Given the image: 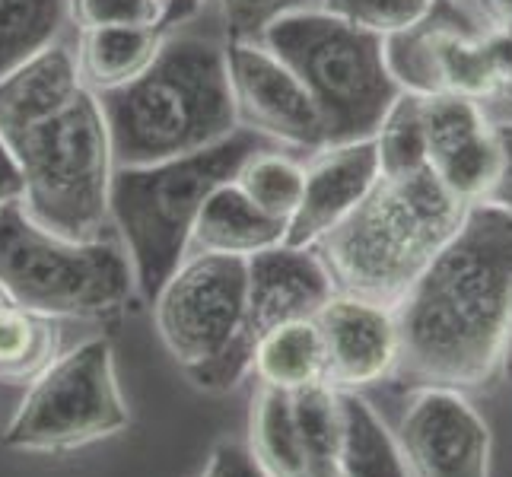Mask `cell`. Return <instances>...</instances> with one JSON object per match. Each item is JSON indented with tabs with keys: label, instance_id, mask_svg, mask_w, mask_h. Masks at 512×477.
Segmentation results:
<instances>
[{
	"label": "cell",
	"instance_id": "6da1fadb",
	"mask_svg": "<svg viewBox=\"0 0 512 477\" xmlns=\"http://www.w3.org/2000/svg\"><path fill=\"white\" fill-rule=\"evenodd\" d=\"M401 388L484 392L512 344V214L471 204L458 233L395 306Z\"/></svg>",
	"mask_w": 512,
	"mask_h": 477
},
{
	"label": "cell",
	"instance_id": "7a4b0ae2",
	"mask_svg": "<svg viewBox=\"0 0 512 477\" xmlns=\"http://www.w3.org/2000/svg\"><path fill=\"white\" fill-rule=\"evenodd\" d=\"M118 166H147L207 150L236 134L226 42L166 32L156 61L125 90L99 96Z\"/></svg>",
	"mask_w": 512,
	"mask_h": 477
},
{
	"label": "cell",
	"instance_id": "3957f363",
	"mask_svg": "<svg viewBox=\"0 0 512 477\" xmlns=\"http://www.w3.org/2000/svg\"><path fill=\"white\" fill-rule=\"evenodd\" d=\"M468 207L430 169L379 179L357 210L312 249L338 293L395 309L458 233Z\"/></svg>",
	"mask_w": 512,
	"mask_h": 477
},
{
	"label": "cell",
	"instance_id": "277c9868",
	"mask_svg": "<svg viewBox=\"0 0 512 477\" xmlns=\"http://www.w3.org/2000/svg\"><path fill=\"white\" fill-rule=\"evenodd\" d=\"M264 144L268 140L255 131L239 128L198 153L115 169L109 223L131 261L137 296L153 303V296L188 258L191 229L207 194L223 182H233L242 159Z\"/></svg>",
	"mask_w": 512,
	"mask_h": 477
},
{
	"label": "cell",
	"instance_id": "5b68a950",
	"mask_svg": "<svg viewBox=\"0 0 512 477\" xmlns=\"http://www.w3.org/2000/svg\"><path fill=\"white\" fill-rule=\"evenodd\" d=\"M23 172V214L51 233L90 242L112 233L115 150L99 96L83 90L64 112L7 140Z\"/></svg>",
	"mask_w": 512,
	"mask_h": 477
},
{
	"label": "cell",
	"instance_id": "8992f818",
	"mask_svg": "<svg viewBox=\"0 0 512 477\" xmlns=\"http://www.w3.org/2000/svg\"><path fill=\"white\" fill-rule=\"evenodd\" d=\"M261 42L303 80L322 115L325 144L373 137L401 96L385 64V39L319 4L280 16Z\"/></svg>",
	"mask_w": 512,
	"mask_h": 477
},
{
	"label": "cell",
	"instance_id": "52a82bcc",
	"mask_svg": "<svg viewBox=\"0 0 512 477\" xmlns=\"http://www.w3.org/2000/svg\"><path fill=\"white\" fill-rule=\"evenodd\" d=\"M0 290L51 318H109L137 293L115 233L67 239L29 220L20 204L0 210Z\"/></svg>",
	"mask_w": 512,
	"mask_h": 477
},
{
	"label": "cell",
	"instance_id": "ba28073f",
	"mask_svg": "<svg viewBox=\"0 0 512 477\" xmlns=\"http://www.w3.org/2000/svg\"><path fill=\"white\" fill-rule=\"evenodd\" d=\"M131 423L121 395L115 353L105 338L64 350L39 379L26 385L20 408L4 430L16 452H74L121 433Z\"/></svg>",
	"mask_w": 512,
	"mask_h": 477
},
{
	"label": "cell",
	"instance_id": "9c48e42d",
	"mask_svg": "<svg viewBox=\"0 0 512 477\" xmlns=\"http://www.w3.org/2000/svg\"><path fill=\"white\" fill-rule=\"evenodd\" d=\"M338 293L334 280L315 249L296 245H274L268 252L249 258V296H245V318L217 360L185 369V376L204 392L223 395L252 376V360L258 341L271 328L293 322V318H315L328 299Z\"/></svg>",
	"mask_w": 512,
	"mask_h": 477
},
{
	"label": "cell",
	"instance_id": "30bf717a",
	"mask_svg": "<svg viewBox=\"0 0 512 477\" xmlns=\"http://www.w3.org/2000/svg\"><path fill=\"white\" fill-rule=\"evenodd\" d=\"M249 296V261L191 252L153 296L156 331L182 369L204 366L236 341Z\"/></svg>",
	"mask_w": 512,
	"mask_h": 477
},
{
	"label": "cell",
	"instance_id": "8fae6325",
	"mask_svg": "<svg viewBox=\"0 0 512 477\" xmlns=\"http://www.w3.org/2000/svg\"><path fill=\"white\" fill-rule=\"evenodd\" d=\"M395 436L411 477H490V427L458 388H411Z\"/></svg>",
	"mask_w": 512,
	"mask_h": 477
},
{
	"label": "cell",
	"instance_id": "7c38bea8",
	"mask_svg": "<svg viewBox=\"0 0 512 477\" xmlns=\"http://www.w3.org/2000/svg\"><path fill=\"white\" fill-rule=\"evenodd\" d=\"M226 67L242 128L284 150L325 147V125L309 90L268 45L226 42Z\"/></svg>",
	"mask_w": 512,
	"mask_h": 477
},
{
	"label": "cell",
	"instance_id": "4fadbf2b",
	"mask_svg": "<svg viewBox=\"0 0 512 477\" xmlns=\"http://www.w3.org/2000/svg\"><path fill=\"white\" fill-rule=\"evenodd\" d=\"M420 112L430 172L465 204L487 201L503 166L497 121L487 105L458 93H433L420 96Z\"/></svg>",
	"mask_w": 512,
	"mask_h": 477
},
{
	"label": "cell",
	"instance_id": "5bb4252c",
	"mask_svg": "<svg viewBox=\"0 0 512 477\" xmlns=\"http://www.w3.org/2000/svg\"><path fill=\"white\" fill-rule=\"evenodd\" d=\"M325 341V385L338 392H363L388 382L398 366V322L395 309L373 299L334 293L315 312Z\"/></svg>",
	"mask_w": 512,
	"mask_h": 477
},
{
	"label": "cell",
	"instance_id": "9a60e30c",
	"mask_svg": "<svg viewBox=\"0 0 512 477\" xmlns=\"http://www.w3.org/2000/svg\"><path fill=\"white\" fill-rule=\"evenodd\" d=\"M382 179L373 137L347 140V144H325L309 153L303 201L287 226V245L312 249L338 223H344L357 204Z\"/></svg>",
	"mask_w": 512,
	"mask_h": 477
},
{
	"label": "cell",
	"instance_id": "2e32d148",
	"mask_svg": "<svg viewBox=\"0 0 512 477\" xmlns=\"http://www.w3.org/2000/svg\"><path fill=\"white\" fill-rule=\"evenodd\" d=\"M83 90L74 45L64 39L45 45L0 77V137L10 140L64 112Z\"/></svg>",
	"mask_w": 512,
	"mask_h": 477
},
{
	"label": "cell",
	"instance_id": "e0dca14e",
	"mask_svg": "<svg viewBox=\"0 0 512 477\" xmlns=\"http://www.w3.org/2000/svg\"><path fill=\"white\" fill-rule=\"evenodd\" d=\"M287 242V223H277L245 198L236 182H223L207 194L191 229V252L229 255L249 261L258 252Z\"/></svg>",
	"mask_w": 512,
	"mask_h": 477
},
{
	"label": "cell",
	"instance_id": "ac0fdd59",
	"mask_svg": "<svg viewBox=\"0 0 512 477\" xmlns=\"http://www.w3.org/2000/svg\"><path fill=\"white\" fill-rule=\"evenodd\" d=\"M166 42V29L147 26H109L77 32L80 80L93 96L125 90L156 61Z\"/></svg>",
	"mask_w": 512,
	"mask_h": 477
},
{
	"label": "cell",
	"instance_id": "d6986e66",
	"mask_svg": "<svg viewBox=\"0 0 512 477\" xmlns=\"http://www.w3.org/2000/svg\"><path fill=\"white\" fill-rule=\"evenodd\" d=\"M325 341L315 318H293L271 328L255 347L252 373L258 385L277 388V392L296 395L303 388L325 382Z\"/></svg>",
	"mask_w": 512,
	"mask_h": 477
},
{
	"label": "cell",
	"instance_id": "ffe728a7",
	"mask_svg": "<svg viewBox=\"0 0 512 477\" xmlns=\"http://www.w3.org/2000/svg\"><path fill=\"white\" fill-rule=\"evenodd\" d=\"M341 395V477H411L395 430L363 398V392Z\"/></svg>",
	"mask_w": 512,
	"mask_h": 477
},
{
	"label": "cell",
	"instance_id": "44dd1931",
	"mask_svg": "<svg viewBox=\"0 0 512 477\" xmlns=\"http://www.w3.org/2000/svg\"><path fill=\"white\" fill-rule=\"evenodd\" d=\"M249 455L264 477H306V449L293 395L258 385L249 417Z\"/></svg>",
	"mask_w": 512,
	"mask_h": 477
},
{
	"label": "cell",
	"instance_id": "7402d4cb",
	"mask_svg": "<svg viewBox=\"0 0 512 477\" xmlns=\"http://www.w3.org/2000/svg\"><path fill=\"white\" fill-rule=\"evenodd\" d=\"M61 318L23 309L16 303L0 306V382L29 385L64 353Z\"/></svg>",
	"mask_w": 512,
	"mask_h": 477
},
{
	"label": "cell",
	"instance_id": "603a6c76",
	"mask_svg": "<svg viewBox=\"0 0 512 477\" xmlns=\"http://www.w3.org/2000/svg\"><path fill=\"white\" fill-rule=\"evenodd\" d=\"M233 182L239 185L245 198L261 210V214H268L271 220L290 226L299 201H303L306 163L296 159L284 147L264 144L242 159Z\"/></svg>",
	"mask_w": 512,
	"mask_h": 477
},
{
	"label": "cell",
	"instance_id": "cb8c5ba5",
	"mask_svg": "<svg viewBox=\"0 0 512 477\" xmlns=\"http://www.w3.org/2000/svg\"><path fill=\"white\" fill-rule=\"evenodd\" d=\"M67 26V0H0V77L58 42Z\"/></svg>",
	"mask_w": 512,
	"mask_h": 477
},
{
	"label": "cell",
	"instance_id": "d4e9b609",
	"mask_svg": "<svg viewBox=\"0 0 512 477\" xmlns=\"http://www.w3.org/2000/svg\"><path fill=\"white\" fill-rule=\"evenodd\" d=\"M306 449V477H341V395L331 385H312L293 395Z\"/></svg>",
	"mask_w": 512,
	"mask_h": 477
},
{
	"label": "cell",
	"instance_id": "484cf974",
	"mask_svg": "<svg viewBox=\"0 0 512 477\" xmlns=\"http://www.w3.org/2000/svg\"><path fill=\"white\" fill-rule=\"evenodd\" d=\"M373 147H376L382 179H404V175L430 169L420 96L401 93L392 102V109L385 112V118L379 121V128L373 134Z\"/></svg>",
	"mask_w": 512,
	"mask_h": 477
},
{
	"label": "cell",
	"instance_id": "4316f807",
	"mask_svg": "<svg viewBox=\"0 0 512 477\" xmlns=\"http://www.w3.org/2000/svg\"><path fill=\"white\" fill-rule=\"evenodd\" d=\"M319 7L379 39H388L427 20L436 0H319Z\"/></svg>",
	"mask_w": 512,
	"mask_h": 477
},
{
	"label": "cell",
	"instance_id": "83f0119b",
	"mask_svg": "<svg viewBox=\"0 0 512 477\" xmlns=\"http://www.w3.org/2000/svg\"><path fill=\"white\" fill-rule=\"evenodd\" d=\"M166 0H67V26L77 32L109 26L163 29Z\"/></svg>",
	"mask_w": 512,
	"mask_h": 477
},
{
	"label": "cell",
	"instance_id": "f1b7e54d",
	"mask_svg": "<svg viewBox=\"0 0 512 477\" xmlns=\"http://www.w3.org/2000/svg\"><path fill=\"white\" fill-rule=\"evenodd\" d=\"M319 4V0H217L223 42H261L280 16Z\"/></svg>",
	"mask_w": 512,
	"mask_h": 477
},
{
	"label": "cell",
	"instance_id": "f546056e",
	"mask_svg": "<svg viewBox=\"0 0 512 477\" xmlns=\"http://www.w3.org/2000/svg\"><path fill=\"white\" fill-rule=\"evenodd\" d=\"M201 477H264V474L252 462L249 449H242L236 443H223L210 455V465Z\"/></svg>",
	"mask_w": 512,
	"mask_h": 477
},
{
	"label": "cell",
	"instance_id": "4dcf8cb0",
	"mask_svg": "<svg viewBox=\"0 0 512 477\" xmlns=\"http://www.w3.org/2000/svg\"><path fill=\"white\" fill-rule=\"evenodd\" d=\"M497 121V137H500V150H503V166L497 175V185L490 188L487 204H497L512 214V115L509 118H493Z\"/></svg>",
	"mask_w": 512,
	"mask_h": 477
},
{
	"label": "cell",
	"instance_id": "1f68e13d",
	"mask_svg": "<svg viewBox=\"0 0 512 477\" xmlns=\"http://www.w3.org/2000/svg\"><path fill=\"white\" fill-rule=\"evenodd\" d=\"M20 201H23V172L20 163H16V153L0 137V210L16 207Z\"/></svg>",
	"mask_w": 512,
	"mask_h": 477
},
{
	"label": "cell",
	"instance_id": "d6a6232c",
	"mask_svg": "<svg viewBox=\"0 0 512 477\" xmlns=\"http://www.w3.org/2000/svg\"><path fill=\"white\" fill-rule=\"evenodd\" d=\"M201 4H204V0H166V23H163V29L169 32L172 26L191 20V16L201 10Z\"/></svg>",
	"mask_w": 512,
	"mask_h": 477
},
{
	"label": "cell",
	"instance_id": "836d02e7",
	"mask_svg": "<svg viewBox=\"0 0 512 477\" xmlns=\"http://www.w3.org/2000/svg\"><path fill=\"white\" fill-rule=\"evenodd\" d=\"M490 26H497L512 35V0H481Z\"/></svg>",
	"mask_w": 512,
	"mask_h": 477
},
{
	"label": "cell",
	"instance_id": "e575fe53",
	"mask_svg": "<svg viewBox=\"0 0 512 477\" xmlns=\"http://www.w3.org/2000/svg\"><path fill=\"white\" fill-rule=\"evenodd\" d=\"M506 373L512 376V344H509V353H506Z\"/></svg>",
	"mask_w": 512,
	"mask_h": 477
},
{
	"label": "cell",
	"instance_id": "d590c367",
	"mask_svg": "<svg viewBox=\"0 0 512 477\" xmlns=\"http://www.w3.org/2000/svg\"><path fill=\"white\" fill-rule=\"evenodd\" d=\"M4 303H10V299L4 296V290H0V306H4Z\"/></svg>",
	"mask_w": 512,
	"mask_h": 477
},
{
	"label": "cell",
	"instance_id": "8d00e7d4",
	"mask_svg": "<svg viewBox=\"0 0 512 477\" xmlns=\"http://www.w3.org/2000/svg\"><path fill=\"white\" fill-rule=\"evenodd\" d=\"M509 115H512V112H509ZM509 115H503V118H509Z\"/></svg>",
	"mask_w": 512,
	"mask_h": 477
}]
</instances>
